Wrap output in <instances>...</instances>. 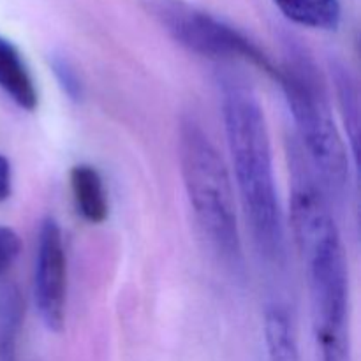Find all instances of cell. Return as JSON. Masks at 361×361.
Here are the masks:
<instances>
[{
	"label": "cell",
	"mask_w": 361,
	"mask_h": 361,
	"mask_svg": "<svg viewBox=\"0 0 361 361\" xmlns=\"http://www.w3.org/2000/svg\"><path fill=\"white\" fill-rule=\"evenodd\" d=\"M321 349V361H353L349 334L324 335L317 337Z\"/></svg>",
	"instance_id": "cell-12"
},
{
	"label": "cell",
	"mask_w": 361,
	"mask_h": 361,
	"mask_svg": "<svg viewBox=\"0 0 361 361\" xmlns=\"http://www.w3.org/2000/svg\"><path fill=\"white\" fill-rule=\"evenodd\" d=\"M279 85L286 94L307 162L317 171L321 187L344 196L349 185V154L331 116L319 78L303 60L279 69Z\"/></svg>",
	"instance_id": "cell-4"
},
{
	"label": "cell",
	"mask_w": 361,
	"mask_h": 361,
	"mask_svg": "<svg viewBox=\"0 0 361 361\" xmlns=\"http://www.w3.org/2000/svg\"><path fill=\"white\" fill-rule=\"evenodd\" d=\"M334 81L337 88V97L341 102L342 116H344L348 136L353 143V154L358 152V129H360V106H358V92H356L355 81L349 76L344 67H334Z\"/></svg>",
	"instance_id": "cell-11"
},
{
	"label": "cell",
	"mask_w": 361,
	"mask_h": 361,
	"mask_svg": "<svg viewBox=\"0 0 361 361\" xmlns=\"http://www.w3.org/2000/svg\"><path fill=\"white\" fill-rule=\"evenodd\" d=\"M288 20L302 27L334 30L341 21V0H274Z\"/></svg>",
	"instance_id": "cell-10"
},
{
	"label": "cell",
	"mask_w": 361,
	"mask_h": 361,
	"mask_svg": "<svg viewBox=\"0 0 361 361\" xmlns=\"http://www.w3.org/2000/svg\"><path fill=\"white\" fill-rule=\"evenodd\" d=\"M264 342L270 361H302L295 324L288 309L271 303L264 310Z\"/></svg>",
	"instance_id": "cell-9"
},
{
	"label": "cell",
	"mask_w": 361,
	"mask_h": 361,
	"mask_svg": "<svg viewBox=\"0 0 361 361\" xmlns=\"http://www.w3.org/2000/svg\"><path fill=\"white\" fill-rule=\"evenodd\" d=\"M143 9L175 39L178 44L201 56L217 60H245L259 67L274 80L279 67L249 37L219 18L183 2V0H140Z\"/></svg>",
	"instance_id": "cell-5"
},
{
	"label": "cell",
	"mask_w": 361,
	"mask_h": 361,
	"mask_svg": "<svg viewBox=\"0 0 361 361\" xmlns=\"http://www.w3.org/2000/svg\"><path fill=\"white\" fill-rule=\"evenodd\" d=\"M71 190L81 217L90 224H101L108 219L109 204L104 182L90 164H78L71 169Z\"/></svg>",
	"instance_id": "cell-8"
},
{
	"label": "cell",
	"mask_w": 361,
	"mask_h": 361,
	"mask_svg": "<svg viewBox=\"0 0 361 361\" xmlns=\"http://www.w3.org/2000/svg\"><path fill=\"white\" fill-rule=\"evenodd\" d=\"M0 88L21 109L37 108L39 95L30 71L16 46L4 37H0Z\"/></svg>",
	"instance_id": "cell-7"
},
{
	"label": "cell",
	"mask_w": 361,
	"mask_h": 361,
	"mask_svg": "<svg viewBox=\"0 0 361 361\" xmlns=\"http://www.w3.org/2000/svg\"><path fill=\"white\" fill-rule=\"evenodd\" d=\"M34 302L44 326L51 331L62 330L67 305V254L62 228L53 217H46L39 228Z\"/></svg>",
	"instance_id": "cell-6"
},
{
	"label": "cell",
	"mask_w": 361,
	"mask_h": 361,
	"mask_svg": "<svg viewBox=\"0 0 361 361\" xmlns=\"http://www.w3.org/2000/svg\"><path fill=\"white\" fill-rule=\"evenodd\" d=\"M222 120L243 212L261 256L281 264L284 219L275 183L270 133L256 94L235 78L222 80Z\"/></svg>",
	"instance_id": "cell-1"
},
{
	"label": "cell",
	"mask_w": 361,
	"mask_h": 361,
	"mask_svg": "<svg viewBox=\"0 0 361 361\" xmlns=\"http://www.w3.org/2000/svg\"><path fill=\"white\" fill-rule=\"evenodd\" d=\"M11 183H13L11 164L6 157L0 155V201L7 200L11 196Z\"/></svg>",
	"instance_id": "cell-15"
},
{
	"label": "cell",
	"mask_w": 361,
	"mask_h": 361,
	"mask_svg": "<svg viewBox=\"0 0 361 361\" xmlns=\"http://www.w3.org/2000/svg\"><path fill=\"white\" fill-rule=\"evenodd\" d=\"M51 67L56 80H59L60 87L63 88V92H66L71 99H80L81 81L80 78H78L74 67L71 66L66 59H60V56H55V59H53Z\"/></svg>",
	"instance_id": "cell-14"
},
{
	"label": "cell",
	"mask_w": 361,
	"mask_h": 361,
	"mask_svg": "<svg viewBox=\"0 0 361 361\" xmlns=\"http://www.w3.org/2000/svg\"><path fill=\"white\" fill-rule=\"evenodd\" d=\"M178 159L187 197L201 231L228 264H242V240L231 176L221 154L194 116L178 126Z\"/></svg>",
	"instance_id": "cell-3"
},
{
	"label": "cell",
	"mask_w": 361,
	"mask_h": 361,
	"mask_svg": "<svg viewBox=\"0 0 361 361\" xmlns=\"http://www.w3.org/2000/svg\"><path fill=\"white\" fill-rule=\"evenodd\" d=\"M291 222L305 267L316 335L348 331L349 275L344 247L307 159L293 152Z\"/></svg>",
	"instance_id": "cell-2"
},
{
	"label": "cell",
	"mask_w": 361,
	"mask_h": 361,
	"mask_svg": "<svg viewBox=\"0 0 361 361\" xmlns=\"http://www.w3.org/2000/svg\"><path fill=\"white\" fill-rule=\"evenodd\" d=\"M21 252V240L14 229L0 226V277L13 267Z\"/></svg>",
	"instance_id": "cell-13"
}]
</instances>
